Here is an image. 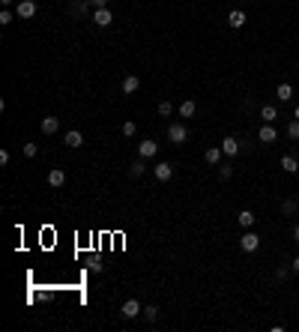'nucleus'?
<instances>
[{
    "mask_svg": "<svg viewBox=\"0 0 299 332\" xmlns=\"http://www.w3.org/2000/svg\"><path fill=\"white\" fill-rule=\"evenodd\" d=\"M221 153H224V156H231V159H234V156H236V153H239V141H236V138H234V135H228V138H224V141H221Z\"/></svg>",
    "mask_w": 299,
    "mask_h": 332,
    "instance_id": "obj_9",
    "label": "nucleus"
},
{
    "mask_svg": "<svg viewBox=\"0 0 299 332\" xmlns=\"http://www.w3.org/2000/svg\"><path fill=\"white\" fill-rule=\"evenodd\" d=\"M129 174H132V177H144V174H147V165H144V159H138V162L132 165V168H129Z\"/></svg>",
    "mask_w": 299,
    "mask_h": 332,
    "instance_id": "obj_23",
    "label": "nucleus"
},
{
    "mask_svg": "<svg viewBox=\"0 0 299 332\" xmlns=\"http://www.w3.org/2000/svg\"><path fill=\"white\" fill-rule=\"evenodd\" d=\"M218 177H221V180H231V177H234V168H231V165H221V168H218Z\"/></svg>",
    "mask_w": 299,
    "mask_h": 332,
    "instance_id": "obj_29",
    "label": "nucleus"
},
{
    "mask_svg": "<svg viewBox=\"0 0 299 332\" xmlns=\"http://www.w3.org/2000/svg\"><path fill=\"white\" fill-rule=\"evenodd\" d=\"M159 114H162V117H171V114H173V105H171L168 99H165V102H159Z\"/></svg>",
    "mask_w": 299,
    "mask_h": 332,
    "instance_id": "obj_27",
    "label": "nucleus"
},
{
    "mask_svg": "<svg viewBox=\"0 0 299 332\" xmlns=\"http://www.w3.org/2000/svg\"><path fill=\"white\" fill-rule=\"evenodd\" d=\"M293 243H299V225L293 228Z\"/></svg>",
    "mask_w": 299,
    "mask_h": 332,
    "instance_id": "obj_33",
    "label": "nucleus"
},
{
    "mask_svg": "<svg viewBox=\"0 0 299 332\" xmlns=\"http://www.w3.org/2000/svg\"><path fill=\"white\" fill-rule=\"evenodd\" d=\"M153 177H156L159 183H168V180L173 177V165H168V162H159L156 168H153Z\"/></svg>",
    "mask_w": 299,
    "mask_h": 332,
    "instance_id": "obj_6",
    "label": "nucleus"
},
{
    "mask_svg": "<svg viewBox=\"0 0 299 332\" xmlns=\"http://www.w3.org/2000/svg\"><path fill=\"white\" fill-rule=\"evenodd\" d=\"M228 24H231L234 30H239V27L245 24V12H242V9H234V12L228 15Z\"/></svg>",
    "mask_w": 299,
    "mask_h": 332,
    "instance_id": "obj_13",
    "label": "nucleus"
},
{
    "mask_svg": "<svg viewBox=\"0 0 299 332\" xmlns=\"http://www.w3.org/2000/svg\"><path fill=\"white\" fill-rule=\"evenodd\" d=\"M221 156H224V153H221V147H210V150L204 153L207 165H218V162H221Z\"/></svg>",
    "mask_w": 299,
    "mask_h": 332,
    "instance_id": "obj_19",
    "label": "nucleus"
},
{
    "mask_svg": "<svg viewBox=\"0 0 299 332\" xmlns=\"http://www.w3.org/2000/svg\"><path fill=\"white\" fill-rule=\"evenodd\" d=\"M299 209V204L293 201V198H287V201H281V212H284V216H293V212Z\"/></svg>",
    "mask_w": 299,
    "mask_h": 332,
    "instance_id": "obj_22",
    "label": "nucleus"
},
{
    "mask_svg": "<svg viewBox=\"0 0 299 332\" xmlns=\"http://www.w3.org/2000/svg\"><path fill=\"white\" fill-rule=\"evenodd\" d=\"M276 96H278L281 102H287V99L293 96V87H290L287 81H281V84H278V90H276Z\"/></svg>",
    "mask_w": 299,
    "mask_h": 332,
    "instance_id": "obj_20",
    "label": "nucleus"
},
{
    "mask_svg": "<svg viewBox=\"0 0 299 332\" xmlns=\"http://www.w3.org/2000/svg\"><path fill=\"white\" fill-rule=\"evenodd\" d=\"M15 15L18 18H33L36 15V3H33V0H18V3H15Z\"/></svg>",
    "mask_w": 299,
    "mask_h": 332,
    "instance_id": "obj_4",
    "label": "nucleus"
},
{
    "mask_svg": "<svg viewBox=\"0 0 299 332\" xmlns=\"http://www.w3.org/2000/svg\"><path fill=\"white\" fill-rule=\"evenodd\" d=\"M287 138L290 141H299V120H290L287 123Z\"/></svg>",
    "mask_w": 299,
    "mask_h": 332,
    "instance_id": "obj_24",
    "label": "nucleus"
},
{
    "mask_svg": "<svg viewBox=\"0 0 299 332\" xmlns=\"http://www.w3.org/2000/svg\"><path fill=\"white\" fill-rule=\"evenodd\" d=\"M290 267H293V272H296V275H299V254H296V257H293V260H290Z\"/></svg>",
    "mask_w": 299,
    "mask_h": 332,
    "instance_id": "obj_32",
    "label": "nucleus"
},
{
    "mask_svg": "<svg viewBox=\"0 0 299 332\" xmlns=\"http://www.w3.org/2000/svg\"><path fill=\"white\" fill-rule=\"evenodd\" d=\"M186 138H189L186 123H171L168 126V141H171V144H186Z\"/></svg>",
    "mask_w": 299,
    "mask_h": 332,
    "instance_id": "obj_1",
    "label": "nucleus"
},
{
    "mask_svg": "<svg viewBox=\"0 0 299 332\" xmlns=\"http://www.w3.org/2000/svg\"><path fill=\"white\" fill-rule=\"evenodd\" d=\"M239 249H242V251H257V249H260V236H257L255 230H245V233L239 236Z\"/></svg>",
    "mask_w": 299,
    "mask_h": 332,
    "instance_id": "obj_2",
    "label": "nucleus"
},
{
    "mask_svg": "<svg viewBox=\"0 0 299 332\" xmlns=\"http://www.w3.org/2000/svg\"><path fill=\"white\" fill-rule=\"evenodd\" d=\"M66 183V171L63 168H54L51 174H48V186H54V188H60Z\"/></svg>",
    "mask_w": 299,
    "mask_h": 332,
    "instance_id": "obj_11",
    "label": "nucleus"
},
{
    "mask_svg": "<svg viewBox=\"0 0 299 332\" xmlns=\"http://www.w3.org/2000/svg\"><path fill=\"white\" fill-rule=\"evenodd\" d=\"M111 21H114V12H111L108 6H105V9H96V12H93V24H96V27H108Z\"/></svg>",
    "mask_w": 299,
    "mask_h": 332,
    "instance_id": "obj_5",
    "label": "nucleus"
},
{
    "mask_svg": "<svg viewBox=\"0 0 299 332\" xmlns=\"http://www.w3.org/2000/svg\"><path fill=\"white\" fill-rule=\"evenodd\" d=\"M290 272H293V267H278V270H276V278H281V281H284Z\"/></svg>",
    "mask_w": 299,
    "mask_h": 332,
    "instance_id": "obj_30",
    "label": "nucleus"
},
{
    "mask_svg": "<svg viewBox=\"0 0 299 332\" xmlns=\"http://www.w3.org/2000/svg\"><path fill=\"white\" fill-rule=\"evenodd\" d=\"M236 222H239L242 228H255V222H257V216H255V212H252V209H242V212H239V216H236Z\"/></svg>",
    "mask_w": 299,
    "mask_h": 332,
    "instance_id": "obj_15",
    "label": "nucleus"
},
{
    "mask_svg": "<svg viewBox=\"0 0 299 332\" xmlns=\"http://www.w3.org/2000/svg\"><path fill=\"white\" fill-rule=\"evenodd\" d=\"M36 153H39V147L33 144V141H27V144H24V156H27V159H33Z\"/></svg>",
    "mask_w": 299,
    "mask_h": 332,
    "instance_id": "obj_26",
    "label": "nucleus"
},
{
    "mask_svg": "<svg viewBox=\"0 0 299 332\" xmlns=\"http://www.w3.org/2000/svg\"><path fill=\"white\" fill-rule=\"evenodd\" d=\"M60 129V120H57V117H45V120H42V135H54Z\"/></svg>",
    "mask_w": 299,
    "mask_h": 332,
    "instance_id": "obj_16",
    "label": "nucleus"
},
{
    "mask_svg": "<svg viewBox=\"0 0 299 332\" xmlns=\"http://www.w3.org/2000/svg\"><path fill=\"white\" fill-rule=\"evenodd\" d=\"M81 144H84V135H81V132H66V147L78 150Z\"/></svg>",
    "mask_w": 299,
    "mask_h": 332,
    "instance_id": "obj_17",
    "label": "nucleus"
},
{
    "mask_svg": "<svg viewBox=\"0 0 299 332\" xmlns=\"http://www.w3.org/2000/svg\"><path fill=\"white\" fill-rule=\"evenodd\" d=\"M281 171H284V174H296V171H299V162H296L293 156H281Z\"/></svg>",
    "mask_w": 299,
    "mask_h": 332,
    "instance_id": "obj_18",
    "label": "nucleus"
},
{
    "mask_svg": "<svg viewBox=\"0 0 299 332\" xmlns=\"http://www.w3.org/2000/svg\"><path fill=\"white\" fill-rule=\"evenodd\" d=\"M120 314L126 317V320H135L138 314H144V305L138 299H126V302H123V308H120Z\"/></svg>",
    "mask_w": 299,
    "mask_h": 332,
    "instance_id": "obj_3",
    "label": "nucleus"
},
{
    "mask_svg": "<svg viewBox=\"0 0 299 332\" xmlns=\"http://www.w3.org/2000/svg\"><path fill=\"white\" fill-rule=\"evenodd\" d=\"M90 6H93V9H105L108 0H90Z\"/></svg>",
    "mask_w": 299,
    "mask_h": 332,
    "instance_id": "obj_31",
    "label": "nucleus"
},
{
    "mask_svg": "<svg viewBox=\"0 0 299 332\" xmlns=\"http://www.w3.org/2000/svg\"><path fill=\"white\" fill-rule=\"evenodd\" d=\"M138 87H141V78L138 75H126V78H123V93H126V96L138 93Z\"/></svg>",
    "mask_w": 299,
    "mask_h": 332,
    "instance_id": "obj_10",
    "label": "nucleus"
},
{
    "mask_svg": "<svg viewBox=\"0 0 299 332\" xmlns=\"http://www.w3.org/2000/svg\"><path fill=\"white\" fill-rule=\"evenodd\" d=\"M144 317H147L150 323H156V320H159V305H144Z\"/></svg>",
    "mask_w": 299,
    "mask_h": 332,
    "instance_id": "obj_21",
    "label": "nucleus"
},
{
    "mask_svg": "<svg viewBox=\"0 0 299 332\" xmlns=\"http://www.w3.org/2000/svg\"><path fill=\"white\" fill-rule=\"evenodd\" d=\"M296 216H299V209H296Z\"/></svg>",
    "mask_w": 299,
    "mask_h": 332,
    "instance_id": "obj_36",
    "label": "nucleus"
},
{
    "mask_svg": "<svg viewBox=\"0 0 299 332\" xmlns=\"http://www.w3.org/2000/svg\"><path fill=\"white\" fill-rule=\"evenodd\" d=\"M276 138H278V132L272 129V123H263V126L257 129V141H260V144H272Z\"/></svg>",
    "mask_w": 299,
    "mask_h": 332,
    "instance_id": "obj_8",
    "label": "nucleus"
},
{
    "mask_svg": "<svg viewBox=\"0 0 299 332\" xmlns=\"http://www.w3.org/2000/svg\"><path fill=\"white\" fill-rule=\"evenodd\" d=\"M293 117H296V120H299V108H296V111H293Z\"/></svg>",
    "mask_w": 299,
    "mask_h": 332,
    "instance_id": "obj_35",
    "label": "nucleus"
},
{
    "mask_svg": "<svg viewBox=\"0 0 299 332\" xmlns=\"http://www.w3.org/2000/svg\"><path fill=\"white\" fill-rule=\"evenodd\" d=\"M0 3H3V6H9V3H15V0H0Z\"/></svg>",
    "mask_w": 299,
    "mask_h": 332,
    "instance_id": "obj_34",
    "label": "nucleus"
},
{
    "mask_svg": "<svg viewBox=\"0 0 299 332\" xmlns=\"http://www.w3.org/2000/svg\"><path fill=\"white\" fill-rule=\"evenodd\" d=\"M260 120H263V123L278 120V108H276V105H263V108H260Z\"/></svg>",
    "mask_w": 299,
    "mask_h": 332,
    "instance_id": "obj_14",
    "label": "nucleus"
},
{
    "mask_svg": "<svg viewBox=\"0 0 299 332\" xmlns=\"http://www.w3.org/2000/svg\"><path fill=\"white\" fill-rule=\"evenodd\" d=\"M12 18H15V15H12L9 9H3V12H0V24H3V27H9V24H12Z\"/></svg>",
    "mask_w": 299,
    "mask_h": 332,
    "instance_id": "obj_28",
    "label": "nucleus"
},
{
    "mask_svg": "<svg viewBox=\"0 0 299 332\" xmlns=\"http://www.w3.org/2000/svg\"><path fill=\"white\" fill-rule=\"evenodd\" d=\"M120 132H123V135H126V138H132V135L138 132V126H135L132 120H126V123H123V129H120Z\"/></svg>",
    "mask_w": 299,
    "mask_h": 332,
    "instance_id": "obj_25",
    "label": "nucleus"
},
{
    "mask_svg": "<svg viewBox=\"0 0 299 332\" xmlns=\"http://www.w3.org/2000/svg\"><path fill=\"white\" fill-rule=\"evenodd\" d=\"M156 153H159V144H156V141L147 138V141H141V144H138V156H141V159H153Z\"/></svg>",
    "mask_w": 299,
    "mask_h": 332,
    "instance_id": "obj_7",
    "label": "nucleus"
},
{
    "mask_svg": "<svg viewBox=\"0 0 299 332\" xmlns=\"http://www.w3.org/2000/svg\"><path fill=\"white\" fill-rule=\"evenodd\" d=\"M177 111H180V117H183V120H189V117H194V111H197V105H194L192 99H183Z\"/></svg>",
    "mask_w": 299,
    "mask_h": 332,
    "instance_id": "obj_12",
    "label": "nucleus"
}]
</instances>
